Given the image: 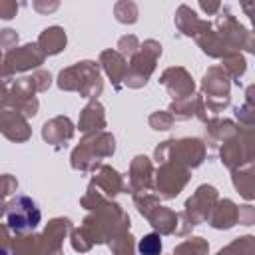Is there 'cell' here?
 Masks as SVG:
<instances>
[{
	"label": "cell",
	"mask_w": 255,
	"mask_h": 255,
	"mask_svg": "<svg viewBox=\"0 0 255 255\" xmlns=\"http://www.w3.org/2000/svg\"><path fill=\"white\" fill-rule=\"evenodd\" d=\"M0 255H16V253H12V251H8V249H0Z\"/></svg>",
	"instance_id": "681fc988"
},
{
	"label": "cell",
	"mask_w": 255,
	"mask_h": 255,
	"mask_svg": "<svg viewBox=\"0 0 255 255\" xmlns=\"http://www.w3.org/2000/svg\"><path fill=\"white\" fill-rule=\"evenodd\" d=\"M78 128L84 133L104 131V128H106V114H104V106L98 100H90L88 106L82 110L80 120H78Z\"/></svg>",
	"instance_id": "7402d4cb"
},
{
	"label": "cell",
	"mask_w": 255,
	"mask_h": 255,
	"mask_svg": "<svg viewBox=\"0 0 255 255\" xmlns=\"http://www.w3.org/2000/svg\"><path fill=\"white\" fill-rule=\"evenodd\" d=\"M34 8H36L38 12H52V10H56V8H58V2H54V4H42V2H34Z\"/></svg>",
	"instance_id": "bcb514c9"
},
{
	"label": "cell",
	"mask_w": 255,
	"mask_h": 255,
	"mask_svg": "<svg viewBox=\"0 0 255 255\" xmlns=\"http://www.w3.org/2000/svg\"><path fill=\"white\" fill-rule=\"evenodd\" d=\"M66 42H68L66 32H64V28H60V26H50V28H46V30L40 34V38H38L40 50H42L44 54H48V56H54V54L62 52V50L66 48Z\"/></svg>",
	"instance_id": "d4e9b609"
},
{
	"label": "cell",
	"mask_w": 255,
	"mask_h": 255,
	"mask_svg": "<svg viewBox=\"0 0 255 255\" xmlns=\"http://www.w3.org/2000/svg\"><path fill=\"white\" fill-rule=\"evenodd\" d=\"M221 161L233 171L241 165H249L253 161V129H245L231 139L223 141L221 147Z\"/></svg>",
	"instance_id": "9c48e42d"
},
{
	"label": "cell",
	"mask_w": 255,
	"mask_h": 255,
	"mask_svg": "<svg viewBox=\"0 0 255 255\" xmlns=\"http://www.w3.org/2000/svg\"><path fill=\"white\" fill-rule=\"evenodd\" d=\"M88 187L96 189V191L102 193L106 199H110V197L122 193V191L126 189V183H124V177H122L114 167L102 163V165H98V167L94 169V175H92V181H90Z\"/></svg>",
	"instance_id": "9a60e30c"
},
{
	"label": "cell",
	"mask_w": 255,
	"mask_h": 255,
	"mask_svg": "<svg viewBox=\"0 0 255 255\" xmlns=\"http://www.w3.org/2000/svg\"><path fill=\"white\" fill-rule=\"evenodd\" d=\"M233 185H235V189H237L245 199H253V197H255V193H253L255 181H253V169H251V163L245 165V167L233 169Z\"/></svg>",
	"instance_id": "83f0119b"
},
{
	"label": "cell",
	"mask_w": 255,
	"mask_h": 255,
	"mask_svg": "<svg viewBox=\"0 0 255 255\" xmlns=\"http://www.w3.org/2000/svg\"><path fill=\"white\" fill-rule=\"evenodd\" d=\"M114 12H116L118 22L122 24H133L137 20V6L133 2H118Z\"/></svg>",
	"instance_id": "e575fe53"
},
{
	"label": "cell",
	"mask_w": 255,
	"mask_h": 255,
	"mask_svg": "<svg viewBox=\"0 0 255 255\" xmlns=\"http://www.w3.org/2000/svg\"><path fill=\"white\" fill-rule=\"evenodd\" d=\"M255 253V239L253 235L237 237L233 243H229L225 249H221L217 255H253Z\"/></svg>",
	"instance_id": "f1b7e54d"
},
{
	"label": "cell",
	"mask_w": 255,
	"mask_h": 255,
	"mask_svg": "<svg viewBox=\"0 0 255 255\" xmlns=\"http://www.w3.org/2000/svg\"><path fill=\"white\" fill-rule=\"evenodd\" d=\"M16 187H18L16 177H12L10 173L0 175V199H4L6 195H12L16 191Z\"/></svg>",
	"instance_id": "f35d334b"
},
{
	"label": "cell",
	"mask_w": 255,
	"mask_h": 255,
	"mask_svg": "<svg viewBox=\"0 0 255 255\" xmlns=\"http://www.w3.org/2000/svg\"><path fill=\"white\" fill-rule=\"evenodd\" d=\"M6 217L10 231H14L16 235H26L38 227L42 213L36 201L26 195H16L6 203Z\"/></svg>",
	"instance_id": "8992f818"
},
{
	"label": "cell",
	"mask_w": 255,
	"mask_h": 255,
	"mask_svg": "<svg viewBox=\"0 0 255 255\" xmlns=\"http://www.w3.org/2000/svg\"><path fill=\"white\" fill-rule=\"evenodd\" d=\"M171 118H177V120H189L193 116H197L199 120L207 122V116H205V104H203V96H189V98H181V100H173L169 110Z\"/></svg>",
	"instance_id": "44dd1931"
},
{
	"label": "cell",
	"mask_w": 255,
	"mask_h": 255,
	"mask_svg": "<svg viewBox=\"0 0 255 255\" xmlns=\"http://www.w3.org/2000/svg\"><path fill=\"white\" fill-rule=\"evenodd\" d=\"M58 86L60 90H66V92H80V96L90 100H96L104 90L100 68L96 62H90V60L78 62L62 70L58 74Z\"/></svg>",
	"instance_id": "7a4b0ae2"
},
{
	"label": "cell",
	"mask_w": 255,
	"mask_h": 255,
	"mask_svg": "<svg viewBox=\"0 0 255 255\" xmlns=\"http://www.w3.org/2000/svg\"><path fill=\"white\" fill-rule=\"evenodd\" d=\"M8 104H10V94H8V90H6V84L0 82V112H2L4 106H8Z\"/></svg>",
	"instance_id": "f6af8a7d"
},
{
	"label": "cell",
	"mask_w": 255,
	"mask_h": 255,
	"mask_svg": "<svg viewBox=\"0 0 255 255\" xmlns=\"http://www.w3.org/2000/svg\"><path fill=\"white\" fill-rule=\"evenodd\" d=\"M205 126H207L205 129H207L209 137L215 141H227L239 133V128L231 120H207Z\"/></svg>",
	"instance_id": "4316f807"
},
{
	"label": "cell",
	"mask_w": 255,
	"mask_h": 255,
	"mask_svg": "<svg viewBox=\"0 0 255 255\" xmlns=\"http://www.w3.org/2000/svg\"><path fill=\"white\" fill-rule=\"evenodd\" d=\"M229 76L223 72L221 66H211L201 82V90L205 94V110L209 112H221L229 106Z\"/></svg>",
	"instance_id": "52a82bcc"
},
{
	"label": "cell",
	"mask_w": 255,
	"mask_h": 255,
	"mask_svg": "<svg viewBox=\"0 0 255 255\" xmlns=\"http://www.w3.org/2000/svg\"><path fill=\"white\" fill-rule=\"evenodd\" d=\"M209 251V243L201 237H191L185 239L183 243H179L173 249V255H207Z\"/></svg>",
	"instance_id": "f546056e"
},
{
	"label": "cell",
	"mask_w": 255,
	"mask_h": 255,
	"mask_svg": "<svg viewBox=\"0 0 255 255\" xmlns=\"http://www.w3.org/2000/svg\"><path fill=\"white\" fill-rule=\"evenodd\" d=\"M74 135V124L70 118L66 116H56L50 122L44 124L42 128V137L44 141H48L54 147H62L66 145V141H70Z\"/></svg>",
	"instance_id": "ffe728a7"
},
{
	"label": "cell",
	"mask_w": 255,
	"mask_h": 255,
	"mask_svg": "<svg viewBox=\"0 0 255 255\" xmlns=\"http://www.w3.org/2000/svg\"><path fill=\"white\" fill-rule=\"evenodd\" d=\"M159 82L169 90V96H171L173 100L189 98V96H193V90H195L193 78L187 74L185 68H179V66H177V68H175V66L167 68V70L161 74Z\"/></svg>",
	"instance_id": "e0dca14e"
},
{
	"label": "cell",
	"mask_w": 255,
	"mask_h": 255,
	"mask_svg": "<svg viewBox=\"0 0 255 255\" xmlns=\"http://www.w3.org/2000/svg\"><path fill=\"white\" fill-rule=\"evenodd\" d=\"M189 177H191V173L187 167L177 165L173 161H163V163H159V169L155 173V189L161 197L171 199V197L179 195V191L185 187Z\"/></svg>",
	"instance_id": "30bf717a"
},
{
	"label": "cell",
	"mask_w": 255,
	"mask_h": 255,
	"mask_svg": "<svg viewBox=\"0 0 255 255\" xmlns=\"http://www.w3.org/2000/svg\"><path fill=\"white\" fill-rule=\"evenodd\" d=\"M215 203H217V189L213 185H199L197 191L185 201L183 217L187 219V223L191 227L199 225V223L209 219Z\"/></svg>",
	"instance_id": "7c38bea8"
},
{
	"label": "cell",
	"mask_w": 255,
	"mask_h": 255,
	"mask_svg": "<svg viewBox=\"0 0 255 255\" xmlns=\"http://www.w3.org/2000/svg\"><path fill=\"white\" fill-rule=\"evenodd\" d=\"M18 12V4L16 2H0V18L4 20H10L14 18Z\"/></svg>",
	"instance_id": "7bdbcfd3"
},
{
	"label": "cell",
	"mask_w": 255,
	"mask_h": 255,
	"mask_svg": "<svg viewBox=\"0 0 255 255\" xmlns=\"http://www.w3.org/2000/svg\"><path fill=\"white\" fill-rule=\"evenodd\" d=\"M46 54L40 50L38 44H26L20 48L8 50V54L0 62V82L10 78L14 72H26L32 68H38L44 62Z\"/></svg>",
	"instance_id": "ba28073f"
},
{
	"label": "cell",
	"mask_w": 255,
	"mask_h": 255,
	"mask_svg": "<svg viewBox=\"0 0 255 255\" xmlns=\"http://www.w3.org/2000/svg\"><path fill=\"white\" fill-rule=\"evenodd\" d=\"M32 78H34V82H36V86H38V92H44V90H48L50 88V72H46V70H38V72H34L32 74Z\"/></svg>",
	"instance_id": "60d3db41"
},
{
	"label": "cell",
	"mask_w": 255,
	"mask_h": 255,
	"mask_svg": "<svg viewBox=\"0 0 255 255\" xmlns=\"http://www.w3.org/2000/svg\"><path fill=\"white\" fill-rule=\"evenodd\" d=\"M221 68H223V72H225L229 78L237 80L239 76L245 74V68H247V66H245V58H243L239 52H233V54H229V56L223 58Z\"/></svg>",
	"instance_id": "4dcf8cb0"
},
{
	"label": "cell",
	"mask_w": 255,
	"mask_h": 255,
	"mask_svg": "<svg viewBox=\"0 0 255 255\" xmlns=\"http://www.w3.org/2000/svg\"><path fill=\"white\" fill-rule=\"evenodd\" d=\"M149 126H151L153 129H161V131H165V129H171V126H173V118H171L169 112H155V114L149 116Z\"/></svg>",
	"instance_id": "74e56055"
},
{
	"label": "cell",
	"mask_w": 255,
	"mask_h": 255,
	"mask_svg": "<svg viewBox=\"0 0 255 255\" xmlns=\"http://www.w3.org/2000/svg\"><path fill=\"white\" fill-rule=\"evenodd\" d=\"M237 221L243 223V225H253V221H255V211H253V207H251V205L239 207V217H237Z\"/></svg>",
	"instance_id": "b9f144b4"
},
{
	"label": "cell",
	"mask_w": 255,
	"mask_h": 255,
	"mask_svg": "<svg viewBox=\"0 0 255 255\" xmlns=\"http://www.w3.org/2000/svg\"><path fill=\"white\" fill-rule=\"evenodd\" d=\"M8 245H12L10 229H8V225H2L0 223V249H8Z\"/></svg>",
	"instance_id": "ee69618b"
},
{
	"label": "cell",
	"mask_w": 255,
	"mask_h": 255,
	"mask_svg": "<svg viewBox=\"0 0 255 255\" xmlns=\"http://www.w3.org/2000/svg\"><path fill=\"white\" fill-rule=\"evenodd\" d=\"M92 211L94 213H90L84 219L82 229L94 245L96 243H110L116 235L129 231V217L118 203L106 199Z\"/></svg>",
	"instance_id": "6da1fadb"
},
{
	"label": "cell",
	"mask_w": 255,
	"mask_h": 255,
	"mask_svg": "<svg viewBox=\"0 0 255 255\" xmlns=\"http://www.w3.org/2000/svg\"><path fill=\"white\" fill-rule=\"evenodd\" d=\"M100 64L104 68V72L108 74V78L112 80L114 88H120V82L124 80L126 72H128V64L126 58L120 56L116 50H104L100 54Z\"/></svg>",
	"instance_id": "cb8c5ba5"
},
{
	"label": "cell",
	"mask_w": 255,
	"mask_h": 255,
	"mask_svg": "<svg viewBox=\"0 0 255 255\" xmlns=\"http://www.w3.org/2000/svg\"><path fill=\"white\" fill-rule=\"evenodd\" d=\"M153 157L157 163L163 161H173L177 165L183 167H197L201 165V161L205 159V143L197 137H181V139H167L161 141L155 151Z\"/></svg>",
	"instance_id": "277c9868"
},
{
	"label": "cell",
	"mask_w": 255,
	"mask_h": 255,
	"mask_svg": "<svg viewBox=\"0 0 255 255\" xmlns=\"http://www.w3.org/2000/svg\"><path fill=\"white\" fill-rule=\"evenodd\" d=\"M116 149V139L108 131H94L88 133L80 145L72 151V167L78 171H90L98 167V161L110 157Z\"/></svg>",
	"instance_id": "3957f363"
},
{
	"label": "cell",
	"mask_w": 255,
	"mask_h": 255,
	"mask_svg": "<svg viewBox=\"0 0 255 255\" xmlns=\"http://www.w3.org/2000/svg\"><path fill=\"white\" fill-rule=\"evenodd\" d=\"M151 187H153V165H151L149 157L135 155L129 165L128 189L131 191V195H141V193H147Z\"/></svg>",
	"instance_id": "2e32d148"
},
{
	"label": "cell",
	"mask_w": 255,
	"mask_h": 255,
	"mask_svg": "<svg viewBox=\"0 0 255 255\" xmlns=\"http://www.w3.org/2000/svg\"><path fill=\"white\" fill-rule=\"evenodd\" d=\"M145 219L161 235H179L177 225L181 221V213H175V211H171V209H167V207L157 203L155 207H151L145 213Z\"/></svg>",
	"instance_id": "d6986e66"
},
{
	"label": "cell",
	"mask_w": 255,
	"mask_h": 255,
	"mask_svg": "<svg viewBox=\"0 0 255 255\" xmlns=\"http://www.w3.org/2000/svg\"><path fill=\"white\" fill-rule=\"evenodd\" d=\"M215 26H217V34L221 36V40L233 50L237 52L239 48H245V50H253V36L249 30H245L231 14L227 8H223V12L217 16L215 20Z\"/></svg>",
	"instance_id": "8fae6325"
},
{
	"label": "cell",
	"mask_w": 255,
	"mask_h": 255,
	"mask_svg": "<svg viewBox=\"0 0 255 255\" xmlns=\"http://www.w3.org/2000/svg\"><path fill=\"white\" fill-rule=\"evenodd\" d=\"M12 249L16 255H62V245L48 239L44 233H26L12 239Z\"/></svg>",
	"instance_id": "5bb4252c"
},
{
	"label": "cell",
	"mask_w": 255,
	"mask_h": 255,
	"mask_svg": "<svg viewBox=\"0 0 255 255\" xmlns=\"http://www.w3.org/2000/svg\"><path fill=\"white\" fill-rule=\"evenodd\" d=\"M137 50H139V42H137L135 36L129 34V36H122V38H120V42H118V50H116V52H118L120 56H124V58H126V56L131 58Z\"/></svg>",
	"instance_id": "d590c367"
},
{
	"label": "cell",
	"mask_w": 255,
	"mask_h": 255,
	"mask_svg": "<svg viewBox=\"0 0 255 255\" xmlns=\"http://www.w3.org/2000/svg\"><path fill=\"white\" fill-rule=\"evenodd\" d=\"M18 44V34L16 30L12 28H6V30H0V48H16Z\"/></svg>",
	"instance_id": "ab89813d"
},
{
	"label": "cell",
	"mask_w": 255,
	"mask_h": 255,
	"mask_svg": "<svg viewBox=\"0 0 255 255\" xmlns=\"http://www.w3.org/2000/svg\"><path fill=\"white\" fill-rule=\"evenodd\" d=\"M199 6H201L205 12H209V14H215L217 10H221V4H219V2H211V4H209V2H201Z\"/></svg>",
	"instance_id": "7dc6e473"
},
{
	"label": "cell",
	"mask_w": 255,
	"mask_h": 255,
	"mask_svg": "<svg viewBox=\"0 0 255 255\" xmlns=\"http://www.w3.org/2000/svg\"><path fill=\"white\" fill-rule=\"evenodd\" d=\"M36 92H38V86H36L32 76L16 80L12 84V90L8 92L10 94V106L16 112H20L24 118H34L38 114V100L34 96Z\"/></svg>",
	"instance_id": "4fadbf2b"
},
{
	"label": "cell",
	"mask_w": 255,
	"mask_h": 255,
	"mask_svg": "<svg viewBox=\"0 0 255 255\" xmlns=\"http://www.w3.org/2000/svg\"><path fill=\"white\" fill-rule=\"evenodd\" d=\"M2 58H4V56H2V52H0V62H2Z\"/></svg>",
	"instance_id": "f907efd6"
},
{
	"label": "cell",
	"mask_w": 255,
	"mask_h": 255,
	"mask_svg": "<svg viewBox=\"0 0 255 255\" xmlns=\"http://www.w3.org/2000/svg\"><path fill=\"white\" fill-rule=\"evenodd\" d=\"M205 20H199L197 14L193 10H189L187 6H179L175 12V26L179 28L181 34L185 36H195L201 28H203Z\"/></svg>",
	"instance_id": "484cf974"
},
{
	"label": "cell",
	"mask_w": 255,
	"mask_h": 255,
	"mask_svg": "<svg viewBox=\"0 0 255 255\" xmlns=\"http://www.w3.org/2000/svg\"><path fill=\"white\" fill-rule=\"evenodd\" d=\"M237 217H239V207L231 199H221L213 205L207 221L215 229H231L237 223Z\"/></svg>",
	"instance_id": "603a6c76"
},
{
	"label": "cell",
	"mask_w": 255,
	"mask_h": 255,
	"mask_svg": "<svg viewBox=\"0 0 255 255\" xmlns=\"http://www.w3.org/2000/svg\"><path fill=\"white\" fill-rule=\"evenodd\" d=\"M161 56V44L155 40H145L139 44V50L129 58L128 72L124 76V84L128 88H141L147 84L151 72L155 70V62Z\"/></svg>",
	"instance_id": "5b68a950"
},
{
	"label": "cell",
	"mask_w": 255,
	"mask_h": 255,
	"mask_svg": "<svg viewBox=\"0 0 255 255\" xmlns=\"http://www.w3.org/2000/svg\"><path fill=\"white\" fill-rule=\"evenodd\" d=\"M235 116H237V120L247 128V129H251V126H253V122H255V104H253V86H249L247 88V102L241 106V108H237L235 110Z\"/></svg>",
	"instance_id": "1f68e13d"
},
{
	"label": "cell",
	"mask_w": 255,
	"mask_h": 255,
	"mask_svg": "<svg viewBox=\"0 0 255 255\" xmlns=\"http://www.w3.org/2000/svg\"><path fill=\"white\" fill-rule=\"evenodd\" d=\"M92 241H90V237L84 233V229L82 227H76V229H72V247L76 249V251H80V253H86V251H90L92 249Z\"/></svg>",
	"instance_id": "8d00e7d4"
},
{
	"label": "cell",
	"mask_w": 255,
	"mask_h": 255,
	"mask_svg": "<svg viewBox=\"0 0 255 255\" xmlns=\"http://www.w3.org/2000/svg\"><path fill=\"white\" fill-rule=\"evenodd\" d=\"M137 249L141 255H159L161 253V237L159 233H149L143 235L137 243Z\"/></svg>",
	"instance_id": "836d02e7"
},
{
	"label": "cell",
	"mask_w": 255,
	"mask_h": 255,
	"mask_svg": "<svg viewBox=\"0 0 255 255\" xmlns=\"http://www.w3.org/2000/svg\"><path fill=\"white\" fill-rule=\"evenodd\" d=\"M6 213V203H4V199H0V217Z\"/></svg>",
	"instance_id": "c3c4849f"
},
{
	"label": "cell",
	"mask_w": 255,
	"mask_h": 255,
	"mask_svg": "<svg viewBox=\"0 0 255 255\" xmlns=\"http://www.w3.org/2000/svg\"><path fill=\"white\" fill-rule=\"evenodd\" d=\"M108 245L114 255H133V251H135V243H133V237L129 235V231L116 235Z\"/></svg>",
	"instance_id": "d6a6232c"
},
{
	"label": "cell",
	"mask_w": 255,
	"mask_h": 255,
	"mask_svg": "<svg viewBox=\"0 0 255 255\" xmlns=\"http://www.w3.org/2000/svg\"><path fill=\"white\" fill-rule=\"evenodd\" d=\"M0 131L10 141H26L32 133L26 118L16 110H2L0 112Z\"/></svg>",
	"instance_id": "ac0fdd59"
}]
</instances>
